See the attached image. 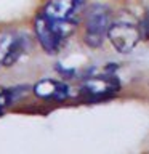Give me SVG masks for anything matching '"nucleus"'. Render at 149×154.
I'll return each mask as SVG.
<instances>
[{
  "instance_id": "obj_1",
  "label": "nucleus",
  "mask_w": 149,
  "mask_h": 154,
  "mask_svg": "<svg viewBox=\"0 0 149 154\" xmlns=\"http://www.w3.org/2000/svg\"><path fill=\"white\" fill-rule=\"evenodd\" d=\"M87 0H50L40 13L62 40L74 31Z\"/></svg>"
},
{
  "instance_id": "obj_2",
  "label": "nucleus",
  "mask_w": 149,
  "mask_h": 154,
  "mask_svg": "<svg viewBox=\"0 0 149 154\" xmlns=\"http://www.w3.org/2000/svg\"><path fill=\"white\" fill-rule=\"evenodd\" d=\"M111 26V13L103 5H93L85 21V42L90 47H99L104 42Z\"/></svg>"
},
{
  "instance_id": "obj_3",
  "label": "nucleus",
  "mask_w": 149,
  "mask_h": 154,
  "mask_svg": "<svg viewBox=\"0 0 149 154\" xmlns=\"http://www.w3.org/2000/svg\"><path fill=\"white\" fill-rule=\"evenodd\" d=\"M108 37L115 50L120 53H130L141 40V29L133 23L119 21L109 26Z\"/></svg>"
},
{
  "instance_id": "obj_4",
  "label": "nucleus",
  "mask_w": 149,
  "mask_h": 154,
  "mask_svg": "<svg viewBox=\"0 0 149 154\" xmlns=\"http://www.w3.org/2000/svg\"><path fill=\"white\" fill-rule=\"evenodd\" d=\"M24 51V37L14 32L0 34V66L14 64Z\"/></svg>"
},
{
  "instance_id": "obj_5",
  "label": "nucleus",
  "mask_w": 149,
  "mask_h": 154,
  "mask_svg": "<svg viewBox=\"0 0 149 154\" xmlns=\"http://www.w3.org/2000/svg\"><path fill=\"white\" fill-rule=\"evenodd\" d=\"M117 90H119V80L111 75L91 77V79L85 80V84L82 85V93H85L87 96L95 98V100L111 96Z\"/></svg>"
},
{
  "instance_id": "obj_6",
  "label": "nucleus",
  "mask_w": 149,
  "mask_h": 154,
  "mask_svg": "<svg viewBox=\"0 0 149 154\" xmlns=\"http://www.w3.org/2000/svg\"><path fill=\"white\" fill-rule=\"evenodd\" d=\"M35 34L40 45L43 47V50L47 53H56L62 43V38L58 35L56 31L51 27V24L42 14H38L35 19Z\"/></svg>"
},
{
  "instance_id": "obj_7",
  "label": "nucleus",
  "mask_w": 149,
  "mask_h": 154,
  "mask_svg": "<svg viewBox=\"0 0 149 154\" xmlns=\"http://www.w3.org/2000/svg\"><path fill=\"white\" fill-rule=\"evenodd\" d=\"M34 93L42 100L61 101L69 96V87L55 79H43L34 85Z\"/></svg>"
},
{
  "instance_id": "obj_8",
  "label": "nucleus",
  "mask_w": 149,
  "mask_h": 154,
  "mask_svg": "<svg viewBox=\"0 0 149 154\" xmlns=\"http://www.w3.org/2000/svg\"><path fill=\"white\" fill-rule=\"evenodd\" d=\"M10 101H11V96H10V93H8L5 88H2V87H0V114H2L3 109L10 104Z\"/></svg>"
}]
</instances>
